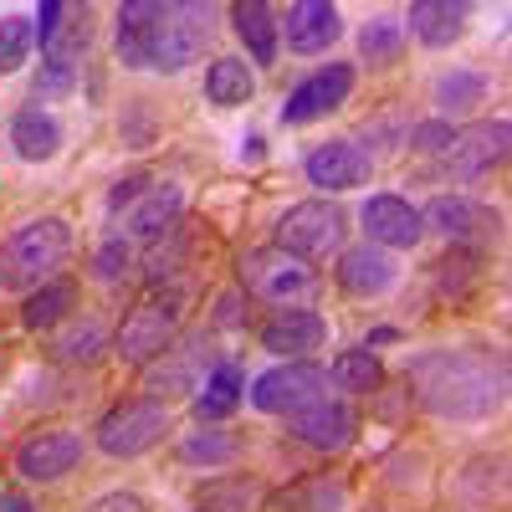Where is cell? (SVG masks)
I'll return each instance as SVG.
<instances>
[{
  "mask_svg": "<svg viewBox=\"0 0 512 512\" xmlns=\"http://www.w3.org/2000/svg\"><path fill=\"white\" fill-rule=\"evenodd\" d=\"M72 256V226L62 216H36L0 241V292H36Z\"/></svg>",
  "mask_w": 512,
  "mask_h": 512,
  "instance_id": "3",
  "label": "cell"
},
{
  "mask_svg": "<svg viewBox=\"0 0 512 512\" xmlns=\"http://www.w3.org/2000/svg\"><path fill=\"white\" fill-rule=\"evenodd\" d=\"M0 512H36L26 497H16V492H0Z\"/></svg>",
  "mask_w": 512,
  "mask_h": 512,
  "instance_id": "43",
  "label": "cell"
},
{
  "mask_svg": "<svg viewBox=\"0 0 512 512\" xmlns=\"http://www.w3.org/2000/svg\"><path fill=\"white\" fill-rule=\"evenodd\" d=\"M236 287L241 297H251V303H267V308H308L313 297L323 292L318 272L303 262V256H292L282 246H256L246 251L236 262Z\"/></svg>",
  "mask_w": 512,
  "mask_h": 512,
  "instance_id": "4",
  "label": "cell"
},
{
  "mask_svg": "<svg viewBox=\"0 0 512 512\" xmlns=\"http://www.w3.org/2000/svg\"><path fill=\"white\" fill-rule=\"evenodd\" d=\"M344 502H349L344 477H333V472H313V477L287 482V487L272 497V512H344Z\"/></svg>",
  "mask_w": 512,
  "mask_h": 512,
  "instance_id": "24",
  "label": "cell"
},
{
  "mask_svg": "<svg viewBox=\"0 0 512 512\" xmlns=\"http://www.w3.org/2000/svg\"><path fill=\"white\" fill-rule=\"evenodd\" d=\"M180 216H185V190L175 180H149L113 221H118V236L128 241H159L180 226Z\"/></svg>",
  "mask_w": 512,
  "mask_h": 512,
  "instance_id": "12",
  "label": "cell"
},
{
  "mask_svg": "<svg viewBox=\"0 0 512 512\" xmlns=\"http://www.w3.org/2000/svg\"><path fill=\"white\" fill-rule=\"evenodd\" d=\"M88 47H93V11H88V6H67L57 36L41 47V67H36V77H31L36 108H41V103H57V98H67V93L77 88V72H82V57H88Z\"/></svg>",
  "mask_w": 512,
  "mask_h": 512,
  "instance_id": "6",
  "label": "cell"
},
{
  "mask_svg": "<svg viewBox=\"0 0 512 512\" xmlns=\"http://www.w3.org/2000/svg\"><path fill=\"white\" fill-rule=\"evenodd\" d=\"M221 359L210 354V338L205 333H190L185 344H169L154 364H144V390L149 400H169V395H190L205 384V374L216 369Z\"/></svg>",
  "mask_w": 512,
  "mask_h": 512,
  "instance_id": "10",
  "label": "cell"
},
{
  "mask_svg": "<svg viewBox=\"0 0 512 512\" xmlns=\"http://www.w3.org/2000/svg\"><path fill=\"white\" fill-rule=\"evenodd\" d=\"M82 461V436L77 431H36L16 446V472L26 482H62L72 466Z\"/></svg>",
  "mask_w": 512,
  "mask_h": 512,
  "instance_id": "18",
  "label": "cell"
},
{
  "mask_svg": "<svg viewBox=\"0 0 512 512\" xmlns=\"http://www.w3.org/2000/svg\"><path fill=\"white\" fill-rule=\"evenodd\" d=\"M88 512H149V507H144V497H134V492H108V497H98Z\"/></svg>",
  "mask_w": 512,
  "mask_h": 512,
  "instance_id": "40",
  "label": "cell"
},
{
  "mask_svg": "<svg viewBox=\"0 0 512 512\" xmlns=\"http://www.w3.org/2000/svg\"><path fill=\"white\" fill-rule=\"evenodd\" d=\"M262 507V487H256L251 477H221L210 482L195 502V512H256Z\"/></svg>",
  "mask_w": 512,
  "mask_h": 512,
  "instance_id": "33",
  "label": "cell"
},
{
  "mask_svg": "<svg viewBox=\"0 0 512 512\" xmlns=\"http://www.w3.org/2000/svg\"><path fill=\"white\" fill-rule=\"evenodd\" d=\"M205 98L216 103V108H241L256 98V77L241 57H216L205 72Z\"/></svg>",
  "mask_w": 512,
  "mask_h": 512,
  "instance_id": "29",
  "label": "cell"
},
{
  "mask_svg": "<svg viewBox=\"0 0 512 512\" xmlns=\"http://www.w3.org/2000/svg\"><path fill=\"white\" fill-rule=\"evenodd\" d=\"M169 436V405L134 395V400H118L103 420H98V451L113 461H134L144 451H154Z\"/></svg>",
  "mask_w": 512,
  "mask_h": 512,
  "instance_id": "7",
  "label": "cell"
},
{
  "mask_svg": "<svg viewBox=\"0 0 512 512\" xmlns=\"http://www.w3.org/2000/svg\"><path fill=\"white\" fill-rule=\"evenodd\" d=\"M241 303H246V297H241V292H226V297H221V303H216V328H241V323H246V313H241Z\"/></svg>",
  "mask_w": 512,
  "mask_h": 512,
  "instance_id": "41",
  "label": "cell"
},
{
  "mask_svg": "<svg viewBox=\"0 0 512 512\" xmlns=\"http://www.w3.org/2000/svg\"><path fill=\"white\" fill-rule=\"evenodd\" d=\"M369 169H374V154L369 149H359L354 139H328V144H318L308 159H303V175H308V185H318V190H359V185H369Z\"/></svg>",
  "mask_w": 512,
  "mask_h": 512,
  "instance_id": "15",
  "label": "cell"
},
{
  "mask_svg": "<svg viewBox=\"0 0 512 512\" xmlns=\"http://www.w3.org/2000/svg\"><path fill=\"white\" fill-rule=\"evenodd\" d=\"M287 431L303 446H313V451H344L359 436V410L349 400H318L308 410L287 415Z\"/></svg>",
  "mask_w": 512,
  "mask_h": 512,
  "instance_id": "17",
  "label": "cell"
},
{
  "mask_svg": "<svg viewBox=\"0 0 512 512\" xmlns=\"http://www.w3.org/2000/svg\"><path fill=\"white\" fill-rule=\"evenodd\" d=\"M410 390L436 420H487L507 400V354L487 344L431 349L410 364Z\"/></svg>",
  "mask_w": 512,
  "mask_h": 512,
  "instance_id": "1",
  "label": "cell"
},
{
  "mask_svg": "<svg viewBox=\"0 0 512 512\" xmlns=\"http://www.w3.org/2000/svg\"><path fill=\"white\" fill-rule=\"evenodd\" d=\"M185 313H190V287H180V282L149 287L139 303L128 308V318L118 323L113 354H118L123 364H134V369L154 364L169 344H175V333L185 328Z\"/></svg>",
  "mask_w": 512,
  "mask_h": 512,
  "instance_id": "2",
  "label": "cell"
},
{
  "mask_svg": "<svg viewBox=\"0 0 512 512\" xmlns=\"http://www.w3.org/2000/svg\"><path fill=\"white\" fill-rule=\"evenodd\" d=\"M359 221H364L369 246H384V251H410V246H420V236H425L420 205H410V200H400V195H369L364 210H359Z\"/></svg>",
  "mask_w": 512,
  "mask_h": 512,
  "instance_id": "16",
  "label": "cell"
},
{
  "mask_svg": "<svg viewBox=\"0 0 512 512\" xmlns=\"http://www.w3.org/2000/svg\"><path fill=\"white\" fill-rule=\"evenodd\" d=\"M62 16H67V6L62 0H47V6L36 11V21H31V36L41 41V47H47V41L57 36V26H62Z\"/></svg>",
  "mask_w": 512,
  "mask_h": 512,
  "instance_id": "39",
  "label": "cell"
},
{
  "mask_svg": "<svg viewBox=\"0 0 512 512\" xmlns=\"http://www.w3.org/2000/svg\"><path fill=\"white\" fill-rule=\"evenodd\" d=\"M72 303H77V282H72V277H52V282H41L36 292H26L21 328L47 333V328H57V323H67V318H72Z\"/></svg>",
  "mask_w": 512,
  "mask_h": 512,
  "instance_id": "28",
  "label": "cell"
},
{
  "mask_svg": "<svg viewBox=\"0 0 512 512\" xmlns=\"http://www.w3.org/2000/svg\"><path fill=\"white\" fill-rule=\"evenodd\" d=\"M349 93H354V67H349V62H328V67H318L313 77H303V82L287 93L282 123L303 128V123H313V118H323V113H333V108H344Z\"/></svg>",
  "mask_w": 512,
  "mask_h": 512,
  "instance_id": "14",
  "label": "cell"
},
{
  "mask_svg": "<svg viewBox=\"0 0 512 512\" xmlns=\"http://www.w3.org/2000/svg\"><path fill=\"white\" fill-rule=\"evenodd\" d=\"M210 36H216V6L205 0H180V6H159L149 31V72H180L190 67Z\"/></svg>",
  "mask_w": 512,
  "mask_h": 512,
  "instance_id": "5",
  "label": "cell"
},
{
  "mask_svg": "<svg viewBox=\"0 0 512 512\" xmlns=\"http://www.w3.org/2000/svg\"><path fill=\"white\" fill-rule=\"evenodd\" d=\"M420 221H425V231L446 236L451 246H487L502 231V216L492 205L472 200V195H436L420 210Z\"/></svg>",
  "mask_w": 512,
  "mask_h": 512,
  "instance_id": "11",
  "label": "cell"
},
{
  "mask_svg": "<svg viewBox=\"0 0 512 512\" xmlns=\"http://www.w3.org/2000/svg\"><path fill=\"white\" fill-rule=\"evenodd\" d=\"M241 400H246V374H241L236 359H221L216 369L205 374L200 395H195V420H200V425H221V420L236 415Z\"/></svg>",
  "mask_w": 512,
  "mask_h": 512,
  "instance_id": "23",
  "label": "cell"
},
{
  "mask_svg": "<svg viewBox=\"0 0 512 512\" xmlns=\"http://www.w3.org/2000/svg\"><path fill=\"white\" fill-rule=\"evenodd\" d=\"M241 451H246V441L236 436V431H221V425H210V431H190L185 441H180V461L185 466H231V461H241Z\"/></svg>",
  "mask_w": 512,
  "mask_h": 512,
  "instance_id": "31",
  "label": "cell"
},
{
  "mask_svg": "<svg viewBox=\"0 0 512 512\" xmlns=\"http://www.w3.org/2000/svg\"><path fill=\"white\" fill-rule=\"evenodd\" d=\"M31 21L26 16H0V77L16 72L26 57H31Z\"/></svg>",
  "mask_w": 512,
  "mask_h": 512,
  "instance_id": "36",
  "label": "cell"
},
{
  "mask_svg": "<svg viewBox=\"0 0 512 512\" xmlns=\"http://www.w3.org/2000/svg\"><path fill=\"white\" fill-rule=\"evenodd\" d=\"M400 267H395V256L384 251V246H349L344 256H338V287H344L349 297H384L395 287Z\"/></svg>",
  "mask_w": 512,
  "mask_h": 512,
  "instance_id": "21",
  "label": "cell"
},
{
  "mask_svg": "<svg viewBox=\"0 0 512 512\" xmlns=\"http://www.w3.org/2000/svg\"><path fill=\"white\" fill-rule=\"evenodd\" d=\"M318 400H328V369L313 359H282L277 369H267L251 384V405L262 415H282V420Z\"/></svg>",
  "mask_w": 512,
  "mask_h": 512,
  "instance_id": "9",
  "label": "cell"
},
{
  "mask_svg": "<svg viewBox=\"0 0 512 512\" xmlns=\"http://www.w3.org/2000/svg\"><path fill=\"white\" fill-rule=\"evenodd\" d=\"M277 31L287 36V47L297 57H318L344 36V16H338V6H328V0H297L287 11V21H277Z\"/></svg>",
  "mask_w": 512,
  "mask_h": 512,
  "instance_id": "20",
  "label": "cell"
},
{
  "mask_svg": "<svg viewBox=\"0 0 512 512\" xmlns=\"http://www.w3.org/2000/svg\"><path fill=\"white\" fill-rule=\"evenodd\" d=\"M154 16H159V0H128V6H118V62L123 67L149 72V31H154Z\"/></svg>",
  "mask_w": 512,
  "mask_h": 512,
  "instance_id": "27",
  "label": "cell"
},
{
  "mask_svg": "<svg viewBox=\"0 0 512 512\" xmlns=\"http://www.w3.org/2000/svg\"><path fill=\"white\" fill-rule=\"evenodd\" d=\"M344 231H349V216L333 200H297L277 221V246L303 256V262H318V256H333L344 246Z\"/></svg>",
  "mask_w": 512,
  "mask_h": 512,
  "instance_id": "8",
  "label": "cell"
},
{
  "mask_svg": "<svg viewBox=\"0 0 512 512\" xmlns=\"http://www.w3.org/2000/svg\"><path fill=\"white\" fill-rule=\"evenodd\" d=\"M379 344H400V328H369V338L359 349H379Z\"/></svg>",
  "mask_w": 512,
  "mask_h": 512,
  "instance_id": "42",
  "label": "cell"
},
{
  "mask_svg": "<svg viewBox=\"0 0 512 512\" xmlns=\"http://www.w3.org/2000/svg\"><path fill=\"white\" fill-rule=\"evenodd\" d=\"M466 21H472V6L461 0H415L410 6V31L420 47H451V41L466 36Z\"/></svg>",
  "mask_w": 512,
  "mask_h": 512,
  "instance_id": "22",
  "label": "cell"
},
{
  "mask_svg": "<svg viewBox=\"0 0 512 512\" xmlns=\"http://www.w3.org/2000/svg\"><path fill=\"white\" fill-rule=\"evenodd\" d=\"M400 52H405V26L395 16H379L359 31V57L369 67H390V62H400Z\"/></svg>",
  "mask_w": 512,
  "mask_h": 512,
  "instance_id": "35",
  "label": "cell"
},
{
  "mask_svg": "<svg viewBox=\"0 0 512 512\" xmlns=\"http://www.w3.org/2000/svg\"><path fill=\"white\" fill-rule=\"evenodd\" d=\"M128 267H134V241L113 231V236L93 251V277H98V282H118Z\"/></svg>",
  "mask_w": 512,
  "mask_h": 512,
  "instance_id": "37",
  "label": "cell"
},
{
  "mask_svg": "<svg viewBox=\"0 0 512 512\" xmlns=\"http://www.w3.org/2000/svg\"><path fill=\"white\" fill-rule=\"evenodd\" d=\"M103 344H108V333H103V323L88 313V318H67V328L57 333V359H67V364H93L98 354H103Z\"/></svg>",
  "mask_w": 512,
  "mask_h": 512,
  "instance_id": "34",
  "label": "cell"
},
{
  "mask_svg": "<svg viewBox=\"0 0 512 512\" xmlns=\"http://www.w3.org/2000/svg\"><path fill=\"white\" fill-rule=\"evenodd\" d=\"M328 344V318L313 308H282L262 323V349L277 359H308Z\"/></svg>",
  "mask_w": 512,
  "mask_h": 512,
  "instance_id": "19",
  "label": "cell"
},
{
  "mask_svg": "<svg viewBox=\"0 0 512 512\" xmlns=\"http://www.w3.org/2000/svg\"><path fill=\"white\" fill-rule=\"evenodd\" d=\"M11 149H16V159H26V164H47V159H57V149H62V123L47 113V108H21L16 118H11Z\"/></svg>",
  "mask_w": 512,
  "mask_h": 512,
  "instance_id": "25",
  "label": "cell"
},
{
  "mask_svg": "<svg viewBox=\"0 0 512 512\" xmlns=\"http://www.w3.org/2000/svg\"><path fill=\"white\" fill-rule=\"evenodd\" d=\"M482 98H487V77H482V72H466V67H456V72L436 77V88H431V103H436V113H441V118L472 113Z\"/></svg>",
  "mask_w": 512,
  "mask_h": 512,
  "instance_id": "32",
  "label": "cell"
},
{
  "mask_svg": "<svg viewBox=\"0 0 512 512\" xmlns=\"http://www.w3.org/2000/svg\"><path fill=\"white\" fill-rule=\"evenodd\" d=\"M451 139H456V128L446 118H425V123L410 128V149H420V154H446Z\"/></svg>",
  "mask_w": 512,
  "mask_h": 512,
  "instance_id": "38",
  "label": "cell"
},
{
  "mask_svg": "<svg viewBox=\"0 0 512 512\" xmlns=\"http://www.w3.org/2000/svg\"><path fill=\"white\" fill-rule=\"evenodd\" d=\"M507 139H512V123L507 118H487V123H472V128H461V134L446 144V169H451V180L461 185H472L482 175H492V169L507 159Z\"/></svg>",
  "mask_w": 512,
  "mask_h": 512,
  "instance_id": "13",
  "label": "cell"
},
{
  "mask_svg": "<svg viewBox=\"0 0 512 512\" xmlns=\"http://www.w3.org/2000/svg\"><path fill=\"white\" fill-rule=\"evenodd\" d=\"M328 379H333V390H344V395H379L384 390V364L374 359V349H344L328 364Z\"/></svg>",
  "mask_w": 512,
  "mask_h": 512,
  "instance_id": "30",
  "label": "cell"
},
{
  "mask_svg": "<svg viewBox=\"0 0 512 512\" xmlns=\"http://www.w3.org/2000/svg\"><path fill=\"white\" fill-rule=\"evenodd\" d=\"M231 21H236V36H241V47L251 52V62L272 67L277 62V47H282L277 11L267 6V0H241V6H231Z\"/></svg>",
  "mask_w": 512,
  "mask_h": 512,
  "instance_id": "26",
  "label": "cell"
}]
</instances>
